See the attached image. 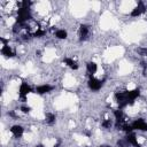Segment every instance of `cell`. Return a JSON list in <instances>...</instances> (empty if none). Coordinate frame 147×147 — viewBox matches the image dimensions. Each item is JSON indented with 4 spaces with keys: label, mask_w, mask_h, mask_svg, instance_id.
Wrapping results in <instances>:
<instances>
[{
    "label": "cell",
    "mask_w": 147,
    "mask_h": 147,
    "mask_svg": "<svg viewBox=\"0 0 147 147\" xmlns=\"http://www.w3.org/2000/svg\"><path fill=\"white\" fill-rule=\"evenodd\" d=\"M115 99L117 101V105L119 107V109L126 107L127 105L132 103V101L130 100L129 95H127V91H122V92H116L115 93Z\"/></svg>",
    "instance_id": "cell-1"
},
{
    "label": "cell",
    "mask_w": 147,
    "mask_h": 147,
    "mask_svg": "<svg viewBox=\"0 0 147 147\" xmlns=\"http://www.w3.org/2000/svg\"><path fill=\"white\" fill-rule=\"evenodd\" d=\"M31 17H32V15H31L30 9H26V8H20V9L17 10L16 22L22 23V24H25V22H28Z\"/></svg>",
    "instance_id": "cell-2"
},
{
    "label": "cell",
    "mask_w": 147,
    "mask_h": 147,
    "mask_svg": "<svg viewBox=\"0 0 147 147\" xmlns=\"http://www.w3.org/2000/svg\"><path fill=\"white\" fill-rule=\"evenodd\" d=\"M30 92H32V88L28 85V83L22 82L21 85H20V88H18V95H20V98L22 99L23 102L26 100V96H28V94Z\"/></svg>",
    "instance_id": "cell-3"
},
{
    "label": "cell",
    "mask_w": 147,
    "mask_h": 147,
    "mask_svg": "<svg viewBox=\"0 0 147 147\" xmlns=\"http://www.w3.org/2000/svg\"><path fill=\"white\" fill-rule=\"evenodd\" d=\"M87 85L92 91H99L103 85V80H99V79H96L94 77H90Z\"/></svg>",
    "instance_id": "cell-4"
},
{
    "label": "cell",
    "mask_w": 147,
    "mask_h": 147,
    "mask_svg": "<svg viewBox=\"0 0 147 147\" xmlns=\"http://www.w3.org/2000/svg\"><path fill=\"white\" fill-rule=\"evenodd\" d=\"M145 10H146L145 5H144L141 1H139L138 5L132 9V11H131V16H132V17H138V16H140L141 14H144Z\"/></svg>",
    "instance_id": "cell-5"
},
{
    "label": "cell",
    "mask_w": 147,
    "mask_h": 147,
    "mask_svg": "<svg viewBox=\"0 0 147 147\" xmlns=\"http://www.w3.org/2000/svg\"><path fill=\"white\" fill-rule=\"evenodd\" d=\"M131 126H132V129H133V130L147 131V123H146L144 119H141V118L136 119V121H134V122L131 124Z\"/></svg>",
    "instance_id": "cell-6"
},
{
    "label": "cell",
    "mask_w": 147,
    "mask_h": 147,
    "mask_svg": "<svg viewBox=\"0 0 147 147\" xmlns=\"http://www.w3.org/2000/svg\"><path fill=\"white\" fill-rule=\"evenodd\" d=\"M114 116H115V119H116V126L119 129L122 124H124V115H123V111L121 109H117L114 111Z\"/></svg>",
    "instance_id": "cell-7"
},
{
    "label": "cell",
    "mask_w": 147,
    "mask_h": 147,
    "mask_svg": "<svg viewBox=\"0 0 147 147\" xmlns=\"http://www.w3.org/2000/svg\"><path fill=\"white\" fill-rule=\"evenodd\" d=\"M52 90H53V86H51L48 84H44V85H39V86L36 87V93H38V94H46V93H49Z\"/></svg>",
    "instance_id": "cell-8"
},
{
    "label": "cell",
    "mask_w": 147,
    "mask_h": 147,
    "mask_svg": "<svg viewBox=\"0 0 147 147\" xmlns=\"http://www.w3.org/2000/svg\"><path fill=\"white\" fill-rule=\"evenodd\" d=\"M90 34V28L86 24H82L79 26V36H80V40H85Z\"/></svg>",
    "instance_id": "cell-9"
},
{
    "label": "cell",
    "mask_w": 147,
    "mask_h": 147,
    "mask_svg": "<svg viewBox=\"0 0 147 147\" xmlns=\"http://www.w3.org/2000/svg\"><path fill=\"white\" fill-rule=\"evenodd\" d=\"M1 54H2L5 57H14V56H15L14 51H13L8 45H2V47H1Z\"/></svg>",
    "instance_id": "cell-10"
},
{
    "label": "cell",
    "mask_w": 147,
    "mask_h": 147,
    "mask_svg": "<svg viewBox=\"0 0 147 147\" xmlns=\"http://www.w3.org/2000/svg\"><path fill=\"white\" fill-rule=\"evenodd\" d=\"M10 132L13 133L14 137L20 138V137L23 134L24 129H23V126H21V125H13V126L10 127Z\"/></svg>",
    "instance_id": "cell-11"
},
{
    "label": "cell",
    "mask_w": 147,
    "mask_h": 147,
    "mask_svg": "<svg viewBox=\"0 0 147 147\" xmlns=\"http://www.w3.org/2000/svg\"><path fill=\"white\" fill-rule=\"evenodd\" d=\"M86 70H87V74L90 75V77H92V76L96 72V70H98V65H96V63L93 62V61L88 62V63L86 64Z\"/></svg>",
    "instance_id": "cell-12"
},
{
    "label": "cell",
    "mask_w": 147,
    "mask_h": 147,
    "mask_svg": "<svg viewBox=\"0 0 147 147\" xmlns=\"http://www.w3.org/2000/svg\"><path fill=\"white\" fill-rule=\"evenodd\" d=\"M125 139L127 140V142L130 144V145H132V146H134V147H141L140 146V144L138 142V140H137V137L131 132V133H127V136L125 137Z\"/></svg>",
    "instance_id": "cell-13"
},
{
    "label": "cell",
    "mask_w": 147,
    "mask_h": 147,
    "mask_svg": "<svg viewBox=\"0 0 147 147\" xmlns=\"http://www.w3.org/2000/svg\"><path fill=\"white\" fill-rule=\"evenodd\" d=\"M63 62H64V64H67L70 69H72V70H77L78 69V63L75 61V60H72V59H70V57H65L64 60H63Z\"/></svg>",
    "instance_id": "cell-14"
},
{
    "label": "cell",
    "mask_w": 147,
    "mask_h": 147,
    "mask_svg": "<svg viewBox=\"0 0 147 147\" xmlns=\"http://www.w3.org/2000/svg\"><path fill=\"white\" fill-rule=\"evenodd\" d=\"M127 95L130 98V100L133 102L139 95H140V90L139 88H134V90H131V91H127Z\"/></svg>",
    "instance_id": "cell-15"
},
{
    "label": "cell",
    "mask_w": 147,
    "mask_h": 147,
    "mask_svg": "<svg viewBox=\"0 0 147 147\" xmlns=\"http://www.w3.org/2000/svg\"><path fill=\"white\" fill-rule=\"evenodd\" d=\"M55 119H56V117H55V115L52 114V113H47L46 116H45V121H46V123L49 124V125H53V124L55 123Z\"/></svg>",
    "instance_id": "cell-16"
},
{
    "label": "cell",
    "mask_w": 147,
    "mask_h": 147,
    "mask_svg": "<svg viewBox=\"0 0 147 147\" xmlns=\"http://www.w3.org/2000/svg\"><path fill=\"white\" fill-rule=\"evenodd\" d=\"M55 37H56L57 39H65V38L68 37V33H67L65 30L60 29V30H57V31L55 32Z\"/></svg>",
    "instance_id": "cell-17"
},
{
    "label": "cell",
    "mask_w": 147,
    "mask_h": 147,
    "mask_svg": "<svg viewBox=\"0 0 147 147\" xmlns=\"http://www.w3.org/2000/svg\"><path fill=\"white\" fill-rule=\"evenodd\" d=\"M117 145H118L119 147H129V146H130V144L127 142L126 139H121V140H118V141H117Z\"/></svg>",
    "instance_id": "cell-18"
},
{
    "label": "cell",
    "mask_w": 147,
    "mask_h": 147,
    "mask_svg": "<svg viewBox=\"0 0 147 147\" xmlns=\"http://www.w3.org/2000/svg\"><path fill=\"white\" fill-rule=\"evenodd\" d=\"M111 125H113V123H111L110 119H105L102 122V127H105V129H110Z\"/></svg>",
    "instance_id": "cell-19"
},
{
    "label": "cell",
    "mask_w": 147,
    "mask_h": 147,
    "mask_svg": "<svg viewBox=\"0 0 147 147\" xmlns=\"http://www.w3.org/2000/svg\"><path fill=\"white\" fill-rule=\"evenodd\" d=\"M137 52L141 55V56H147V47H139L137 49Z\"/></svg>",
    "instance_id": "cell-20"
},
{
    "label": "cell",
    "mask_w": 147,
    "mask_h": 147,
    "mask_svg": "<svg viewBox=\"0 0 147 147\" xmlns=\"http://www.w3.org/2000/svg\"><path fill=\"white\" fill-rule=\"evenodd\" d=\"M30 6H31V1H28V0H24L21 2V8H26V9H30Z\"/></svg>",
    "instance_id": "cell-21"
},
{
    "label": "cell",
    "mask_w": 147,
    "mask_h": 147,
    "mask_svg": "<svg viewBox=\"0 0 147 147\" xmlns=\"http://www.w3.org/2000/svg\"><path fill=\"white\" fill-rule=\"evenodd\" d=\"M45 33H46V31H45V30L38 29V30H37V31H36V32H34V33L32 34V36H33V37H42V36H44Z\"/></svg>",
    "instance_id": "cell-22"
},
{
    "label": "cell",
    "mask_w": 147,
    "mask_h": 147,
    "mask_svg": "<svg viewBox=\"0 0 147 147\" xmlns=\"http://www.w3.org/2000/svg\"><path fill=\"white\" fill-rule=\"evenodd\" d=\"M21 110H22V113H24V114H28V113L31 110V108H30L29 106H22V107H21Z\"/></svg>",
    "instance_id": "cell-23"
},
{
    "label": "cell",
    "mask_w": 147,
    "mask_h": 147,
    "mask_svg": "<svg viewBox=\"0 0 147 147\" xmlns=\"http://www.w3.org/2000/svg\"><path fill=\"white\" fill-rule=\"evenodd\" d=\"M99 147H111V146H109V145H101V146H99Z\"/></svg>",
    "instance_id": "cell-24"
}]
</instances>
